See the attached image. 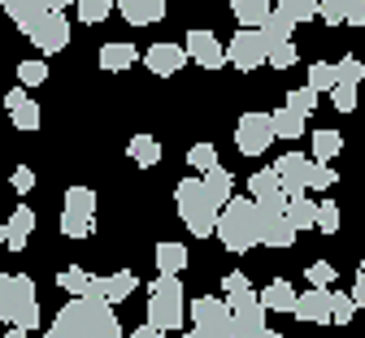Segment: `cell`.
Returning a JSON list of instances; mask_svg holds the SVG:
<instances>
[{
    "mask_svg": "<svg viewBox=\"0 0 365 338\" xmlns=\"http://www.w3.org/2000/svg\"><path fill=\"white\" fill-rule=\"evenodd\" d=\"M43 338H122V325L113 317V304H105L101 295L87 300H70L53 325L43 329Z\"/></svg>",
    "mask_w": 365,
    "mask_h": 338,
    "instance_id": "6da1fadb",
    "label": "cell"
},
{
    "mask_svg": "<svg viewBox=\"0 0 365 338\" xmlns=\"http://www.w3.org/2000/svg\"><path fill=\"white\" fill-rule=\"evenodd\" d=\"M217 238H222V248L235 252V256L252 252L261 243V208H257V200L235 196L231 204H226L222 217H217Z\"/></svg>",
    "mask_w": 365,
    "mask_h": 338,
    "instance_id": "7a4b0ae2",
    "label": "cell"
},
{
    "mask_svg": "<svg viewBox=\"0 0 365 338\" xmlns=\"http://www.w3.org/2000/svg\"><path fill=\"white\" fill-rule=\"evenodd\" d=\"M0 321L9 329H39V300H35V282L26 273H5L0 278Z\"/></svg>",
    "mask_w": 365,
    "mask_h": 338,
    "instance_id": "3957f363",
    "label": "cell"
},
{
    "mask_svg": "<svg viewBox=\"0 0 365 338\" xmlns=\"http://www.w3.org/2000/svg\"><path fill=\"white\" fill-rule=\"evenodd\" d=\"M174 204H178V217L187 221V230H192L196 238H209V234L217 230L222 208L209 200V191H205L200 178H182V182L174 186Z\"/></svg>",
    "mask_w": 365,
    "mask_h": 338,
    "instance_id": "277c9868",
    "label": "cell"
},
{
    "mask_svg": "<svg viewBox=\"0 0 365 338\" xmlns=\"http://www.w3.org/2000/svg\"><path fill=\"white\" fill-rule=\"evenodd\" d=\"M61 234L66 238H91L96 234V191L70 186L61 200Z\"/></svg>",
    "mask_w": 365,
    "mask_h": 338,
    "instance_id": "5b68a950",
    "label": "cell"
},
{
    "mask_svg": "<svg viewBox=\"0 0 365 338\" xmlns=\"http://www.w3.org/2000/svg\"><path fill=\"white\" fill-rule=\"evenodd\" d=\"M187 317H192V329H200L205 338H235V312H231V304L217 300V295L192 300Z\"/></svg>",
    "mask_w": 365,
    "mask_h": 338,
    "instance_id": "8992f818",
    "label": "cell"
},
{
    "mask_svg": "<svg viewBox=\"0 0 365 338\" xmlns=\"http://www.w3.org/2000/svg\"><path fill=\"white\" fill-rule=\"evenodd\" d=\"M148 325L157 329H182V282L178 278H161L153 282V295H148Z\"/></svg>",
    "mask_w": 365,
    "mask_h": 338,
    "instance_id": "52a82bcc",
    "label": "cell"
},
{
    "mask_svg": "<svg viewBox=\"0 0 365 338\" xmlns=\"http://www.w3.org/2000/svg\"><path fill=\"white\" fill-rule=\"evenodd\" d=\"M274 139H279L274 134V113H244L235 122V148L244 157H261Z\"/></svg>",
    "mask_w": 365,
    "mask_h": 338,
    "instance_id": "ba28073f",
    "label": "cell"
},
{
    "mask_svg": "<svg viewBox=\"0 0 365 338\" xmlns=\"http://www.w3.org/2000/svg\"><path fill=\"white\" fill-rule=\"evenodd\" d=\"M226 57H231L235 70L252 74L257 65H269V39L261 31H240L231 43H226Z\"/></svg>",
    "mask_w": 365,
    "mask_h": 338,
    "instance_id": "9c48e42d",
    "label": "cell"
},
{
    "mask_svg": "<svg viewBox=\"0 0 365 338\" xmlns=\"http://www.w3.org/2000/svg\"><path fill=\"white\" fill-rule=\"evenodd\" d=\"M22 35H26V43L39 48L43 57H53V53H61V48L70 43V18H66V14H48V18L31 22Z\"/></svg>",
    "mask_w": 365,
    "mask_h": 338,
    "instance_id": "30bf717a",
    "label": "cell"
},
{
    "mask_svg": "<svg viewBox=\"0 0 365 338\" xmlns=\"http://www.w3.org/2000/svg\"><path fill=\"white\" fill-rule=\"evenodd\" d=\"M182 48H187V57H192L200 70H222L226 61H231L213 31H187V35H182Z\"/></svg>",
    "mask_w": 365,
    "mask_h": 338,
    "instance_id": "8fae6325",
    "label": "cell"
},
{
    "mask_svg": "<svg viewBox=\"0 0 365 338\" xmlns=\"http://www.w3.org/2000/svg\"><path fill=\"white\" fill-rule=\"evenodd\" d=\"M235 312V338H265V304L261 295H240V300H226Z\"/></svg>",
    "mask_w": 365,
    "mask_h": 338,
    "instance_id": "7c38bea8",
    "label": "cell"
},
{
    "mask_svg": "<svg viewBox=\"0 0 365 338\" xmlns=\"http://www.w3.org/2000/svg\"><path fill=\"white\" fill-rule=\"evenodd\" d=\"M66 5H78V0H0V9L18 22V31H26L31 22L48 18V14H66Z\"/></svg>",
    "mask_w": 365,
    "mask_h": 338,
    "instance_id": "4fadbf2b",
    "label": "cell"
},
{
    "mask_svg": "<svg viewBox=\"0 0 365 338\" xmlns=\"http://www.w3.org/2000/svg\"><path fill=\"white\" fill-rule=\"evenodd\" d=\"M187 61H192V57H187V48H182V43H170V39L153 43V48H148V57H144L148 74H157V78H174Z\"/></svg>",
    "mask_w": 365,
    "mask_h": 338,
    "instance_id": "5bb4252c",
    "label": "cell"
},
{
    "mask_svg": "<svg viewBox=\"0 0 365 338\" xmlns=\"http://www.w3.org/2000/svg\"><path fill=\"white\" fill-rule=\"evenodd\" d=\"M274 169H279V178H283V191H287L292 200L309 191V174H313V161H309L304 152H283L279 161H274Z\"/></svg>",
    "mask_w": 365,
    "mask_h": 338,
    "instance_id": "9a60e30c",
    "label": "cell"
},
{
    "mask_svg": "<svg viewBox=\"0 0 365 338\" xmlns=\"http://www.w3.org/2000/svg\"><path fill=\"white\" fill-rule=\"evenodd\" d=\"M261 208V204H257ZM296 226L287 221V213H261V243L265 248H292L296 243Z\"/></svg>",
    "mask_w": 365,
    "mask_h": 338,
    "instance_id": "2e32d148",
    "label": "cell"
},
{
    "mask_svg": "<svg viewBox=\"0 0 365 338\" xmlns=\"http://www.w3.org/2000/svg\"><path fill=\"white\" fill-rule=\"evenodd\" d=\"M31 230H35V213H31L26 204H18V208L9 213L5 230H0V243H5L9 252H22V248H26V238H31Z\"/></svg>",
    "mask_w": 365,
    "mask_h": 338,
    "instance_id": "e0dca14e",
    "label": "cell"
},
{
    "mask_svg": "<svg viewBox=\"0 0 365 338\" xmlns=\"http://www.w3.org/2000/svg\"><path fill=\"white\" fill-rule=\"evenodd\" d=\"M165 9H170V0H118V14L130 26H153L165 18Z\"/></svg>",
    "mask_w": 365,
    "mask_h": 338,
    "instance_id": "ac0fdd59",
    "label": "cell"
},
{
    "mask_svg": "<svg viewBox=\"0 0 365 338\" xmlns=\"http://www.w3.org/2000/svg\"><path fill=\"white\" fill-rule=\"evenodd\" d=\"M274 9H279L274 0H231V14L240 18V31H265Z\"/></svg>",
    "mask_w": 365,
    "mask_h": 338,
    "instance_id": "d6986e66",
    "label": "cell"
},
{
    "mask_svg": "<svg viewBox=\"0 0 365 338\" xmlns=\"http://www.w3.org/2000/svg\"><path fill=\"white\" fill-rule=\"evenodd\" d=\"M331 312H335V291H317V286H309V291L300 295V304H296V317L300 321H331Z\"/></svg>",
    "mask_w": 365,
    "mask_h": 338,
    "instance_id": "ffe728a7",
    "label": "cell"
},
{
    "mask_svg": "<svg viewBox=\"0 0 365 338\" xmlns=\"http://www.w3.org/2000/svg\"><path fill=\"white\" fill-rule=\"evenodd\" d=\"M135 286H140V278H135L130 269H118V273H109V278L96 282V295H101L105 304H122V300L135 295Z\"/></svg>",
    "mask_w": 365,
    "mask_h": 338,
    "instance_id": "44dd1931",
    "label": "cell"
},
{
    "mask_svg": "<svg viewBox=\"0 0 365 338\" xmlns=\"http://www.w3.org/2000/svg\"><path fill=\"white\" fill-rule=\"evenodd\" d=\"M135 61H140V53H135V43H126V39H109V43L101 48V70H105V74H122V70H130Z\"/></svg>",
    "mask_w": 365,
    "mask_h": 338,
    "instance_id": "7402d4cb",
    "label": "cell"
},
{
    "mask_svg": "<svg viewBox=\"0 0 365 338\" xmlns=\"http://www.w3.org/2000/svg\"><path fill=\"white\" fill-rule=\"evenodd\" d=\"M96 282L101 278H91L87 269H78V265H70V269H61L57 273V286L70 295V300H87V295H96Z\"/></svg>",
    "mask_w": 365,
    "mask_h": 338,
    "instance_id": "603a6c76",
    "label": "cell"
},
{
    "mask_svg": "<svg viewBox=\"0 0 365 338\" xmlns=\"http://www.w3.org/2000/svg\"><path fill=\"white\" fill-rule=\"evenodd\" d=\"M261 304H265V312H296V304H300V295L292 291V282H265V291H261Z\"/></svg>",
    "mask_w": 365,
    "mask_h": 338,
    "instance_id": "cb8c5ba5",
    "label": "cell"
},
{
    "mask_svg": "<svg viewBox=\"0 0 365 338\" xmlns=\"http://www.w3.org/2000/svg\"><path fill=\"white\" fill-rule=\"evenodd\" d=\"M200 182H205V191H209V200H213L217 208H226V204H231V200H235V178H231V174H226L222 165H217L213 174H205Z\"/></svg>",
    "mask_w": 365,
    "mask_h": 338,
    "instance_id": "d4e9b609",
    "label": "cell"
},
{
    "mask_svg": "<svg viewBox=\"0 0 365 338\" xmlns=\"http://www.w3.org/2000/svg\"><path fill=\"white\" fill-rule=\"evenodd\" d=\"M126 157L140 165V169H153V165L161 161V143H157L153 134H135V139L126 143Z\"/></svg>",
    "mask_w": 365,
    "mask_h": 338,
    "instance_id": "484cf974",
    "label": "cell"
},
{
    "mask_svg": "<svg viewBox=\"0 0 365 338\" xmlns=\"http://www.w3.org/2000/svg\"><path fill=\"white\" fill-rule=\"evenodd\" d=\"M157 269H161V278H178L187 269V248L182 243H157Z\"/></svg>",
    "mask_w": 365,
    "mask_h": 338,
    "instance_id": "4316f807",
    "label": "cell"
},
{
    "mask_svg": "<svg viewBox=\"0 0 365 338\" xmlns=\"http://www.w3.org/2000/svg\"><path fill=\"white\" fill-rule=\"evenodd\" d=\"M344 152V134L339 130H313V161L317 165H327Z\"/></svg>",
    "mask_w": 365,
    "mask_h": 338,
    "instance_id": "83f0119b",
    "label": "cell"
},
{
    "mask_svg": "<svg viewBox=\"0 0 365 338\" xmlns=\"http://www.w3.org/2000/svg\"><path fill=\"white\" fill-rule=\"evenodd\" d=\"M274 134H279V139H300L304 134V113H296V109H274Z\"/></svg>",
    "mask_w": 365,
    "mask_h": 338,
    "instance_id": "f1b7e54d",
    "label": "cell"
},
{
    "mask_svg": "<svg viewBox=\"0 0 365 338\" xmlns=\"http://www.w3.org/2000/svg\"><path fill=\"white\" fill-rule=\"evenodd\" d=\"M317 208H322V204H313L309 196H296V200L287 204V221H292L296 230H313V226H317Z\"/></svg>",
    "mask_w": 365,
    "mask_h": 338,
    "instance_id": "f546056e",
    "label": "cell"
},
{
    "mask_svg": "<svg viewBox=\"0 0 365 338\" xmlns=\"http://www.w3.org/2000/svg\"><path fill=\"white\" fill-rule=\"evenodd\" d=\"M292 31H296V18H292V14H283V9H274V18L265 22V31H261V35H265L269 43H292Z\"/></svg>",
    "mask_w": 365,
    "mask_h": 338,
    "instance_id": "4dcf8cb0",
    "label": "cell"
},
{
    "mask_svg": "<svg viewBox=\"0 0 365 338\" xmlns=\"http://www.w3.org/2000/svg\"><path fill=\"white\" fill-rule=\"evenodd\" d=\"M309 87L322 95V91H335L339 87V70L335 65H327V61H317V65H309Z\"/></svg>",
    "mask_w": 365,
    "mask_h": 338,
    "instance_id": "1f68e13d",
    "label": "cell"
},
{
    "mask_svg": "<svg viewBox=\"0 0 365 338\" xmlns=\"http://www.w3.org/2000/svg\"><path fill=\"white\" fill-rule=\"evenodd\" d=\"M187 165H192L196 174H213V169H217V152H213V143H192Z\"/></svg>",
    "mask_w": 365,
    "mask_h": 338,
    "instance_id": "d6a6232c",
    "label": "cell"
},
{
    "mask_svg": "<svg viewBox=\"0 0 365 338\" xmlns=\"http://www.w3.org/2000/svg\"><path fill=\"white\" fill-rule=\"evenodd\" d=\"M78 22H87V26H96V22H105L109 14H113V5L109 0H78Z\"/></svg>",
    "mask_w": 365,
    "mask_h": 338,
    "instance_id": "836d02e7",
    "label": "cell"
},
{
    "mask_svg": "<svg viewBox=\"0 0 365 338\" xmlns=\"http://www.w3.org/2000/svg\"><path fill=\"white\" fill-rule=\"evenodd\" d=\"M279 9L292 14L296 22H313L317 14H322V0H279Z\"/></svg>",
    "mask_w": 365,
    "mask_h": 338,
    "instance_id": "e575fe53",
    "label": "cell"
},
{
    "mask_svg": "<svg viewBox=\"0 0 365 338\" xmlns=\"http://www.w3.org/2000/svg\"><path fill=\"white\" fill-rule=\"evenodd\" d=\"M304 278L317 286V291H331V282H335V265H331V260H313V265L304 269Z\"/></svg>",
    "mask_w": 365,
    "mask_h": 338,
    "instance_id": "d590c367",
    "label": "cell"
},
{
    "mask_svg": "<svg viewBox=\"0 0 365 338\" xmlns=\"http://www.w3.org/2000/svg\"><path fill=\"white\" fill-rule=\"evenodd\" d=\"M317 100H322V95H317V91L304 83L300 91H292V95H287V109H296V113H304V117H309V113L317 109Z\"/></svg>",
    "mask_w": 365,
    "mask_h": 338,
    "instance_id": "8d00e7d4",
    "label": "cell"
},
{
    "mask_svg": "<svg viewBox=\"0 0 365 338\" xmlns=\"http://www.w3.org/2000/svg\"><path fill=\"white\" fill-rule=\"evenodd\" d=\"M252 291V282H248V273H240V269H231L222 278V295L226 300H240V295H248Z\"/></svg>",
    "mask_w": 365,
    "mask_h": 338,
    "instance_id": "74e56055",
    "label": "cell"
},
{
    "mask_svg": "<svg viewBox=\"0 0 365 338\" xmlns=\"http://www.w3.org/2000/svg\"><path fill=\"white\" fill-rule=\"evenodd\" d=\"M296 61H300L296 43H269V65H274V70H292Z\"/></svg>",
    "mask_w": 365,
    "mask_h": 338,
    "instance_id": "f35d334b",
    "label": "cell"
},
{
    "mask_svg": "<svg viewBox=\"0 0 365 338\" xmlns=\"http://www.w3.org/2000/svg\"><path fill=\"white\" fill-rule=\"evenodd\" d=\"M9 117H14V126H18V130H26V134H31V130H39V122H43V113H39V105H31V100H26L22 109H14Z\"/></svg>",
    "mask_w": 365,
    "mask_h": 338,
    "instance_id": "ab89813d",
    "label": "cell"
},
{
    "mask_svg": "<svg viewBox=\"0 0 365 338\" xmlns=\"http://www.w3.org/2000/svg\"><path fill=\"white\" fill-rule=\"evenodd\" d=\"M335 70H339V87H356V83L365 78V65H361L356 57H344V61H335Z\"/></svg>",
    "mask_w": 365,
    "mask_h": 338,
    "instance_id": "60d3db41",
    "label": "cell"
},
{
    "mask_svg": "<svg viewBox=\"0 0 365 338\" xmlns=\"http://www.w3.org/2000/svg\"><path fill=\"white\" fill-rule=\"evenodd\" d=\"M356 317V300L348 291H335V312H331V325H348Z\"/></svg>",
    "mask_w": 365,
    "mask_h": 338,
    "instance_id": "b9f144b4",
    "label": "cell"
},
{
    "mask_svg": "<svg viewBox=\"0 0 365 338\" xmlns=\"http://www.w3.org/2000/svg\"><path fill=\"white\" fill-rule=\"evenodd\" d=\"M43 78H48V65H43V61H22L18 65V83L22 87H39Z\"/></svg>",
    "mask_w": 365,
    "mask_h": 338,
    "instance_id": "7bdbcfd3",
    "label": "cell"
},
{
    "mask_svg": "<svg viewBox=\"0 0 365 338\" xmlns=\"http://www.w3.org/2000/svg\"><path fill=\"white\" fill-rule=\"evenodd\" d=\"M317 18H322L327 26H344L348 22V0H322V14Z\"/></svg>",
    "mask_w": 365,
    "mask_h": 338,
    "instance_id": "ee69618b",
    "label": "cell"
},
{
    "mask_svg": "<svg viewBox=\"0 0 365 338\" xmlns=\"http://www.w3.org/2000/svg\"><path fill=\"white\" fill-rule=\"evenodd\" d=\"M339 182V174L331 169V165H317L313 161V174H309V191H327V186H335Z\"/></svg>",
    "mask_w": 365,
    "mask_h": 338,
    "instance_id": "f6af8a7d",
    "label": "cell"
},
{
    "mask_svg": "<svg viewBox=\"0 0 365 338\" xmlns=\"http://www.w3.org/2000/svg\"><path fill=\"white\" fill-rule=\"evenodd\" d=\"M317 230H322V234H335L339 230V204L322 200V208H317Z\"/></svg>",
    "mask_w": 365,
    "mask_h": 338,
    "instance_id": "bcb514c9",
    "label": "cell"
},
{
    "mask_svg": "<svg viewBox=\"0 0 365 338\" xmlns=\"http://www.w3.org/2000/svg\"><path fill=\"white\" fill-rule=\"evenodd\" d=\"M331 100H335L339 113H356V87H335V91H331Z\"/></svg>",
    "mask_w": 365,
    "mask_h": 338,
    "instance_id": "7dc6e473",
    "label": "cell"
},
{
    "mask_svg": "<svg viewBox=\"0 0 365 338\" xmlns=\"http://www.w3.org/2000/svg\"><path fill=\"white\" fill-rule=\"evenodd\" d=\"M31 186H35V174H31L26 165H18V169H14V191H22V196H26Z\"/></svg>",
    "mask_w": 365,
    "mask_h": 338,
    "instance_id": "c3c4849f",
    "label": "cell"
},
{
    "mask_svg": "<svg viewBox=\"0 0 365 338\" xmlns=\"http://www.w3.org/2000/svg\"><path fill=\"white\" fill-rule=\"evenodd\" d=\"M348 26H365V0H348Z\"/></svg>",
    "mask_w": 365,
    "mask_h": 338,
    "instance_id": "681fc988",
    "label": "cell"
},
{
    "mask_svg": "<svg viewBox=\"0 0 365 338\" xmlns=\"http://www.w3.org/2000/svg\"><path fill=\"white\" fill-rule=\"evenodd\" d=\"M22 105H26V87H14V91L5 95V109L14 113V109H22Z\"/></svg>",
    "mask_w": 365,
    "mask_h": 338,
    "instance_id": "f907efd6",
    "label": "cell"
},
{
    "mask_svg": "<svg viewBox=\"0 0 365 338\" xmlns=\"http://www.w3.org/2000/svg\"><path fill=\"white\" fill-rule=\"evenodd\" d=\"M352 300H356V308H365V273H356V282H352V291H348Z\"/></svg>",
    "mask_w": 365,
    "mask_h": 338,
    "instance_id": "816d5d0a",
    "label": "cell"
},
{
    "mask_svg": "<svg viewBox=\"0 0 365 338\" xmlns=\"http://www.w3.org/2000/svg\"><path fill=\"white\" fill-rule=\"evenodd\" d=\"M130 338H165V329H157V325H148V321H144V325H140V329H135Z\"/></svg>",
    "mask_w": 365,
    "mask_h": 338,
    "instance_id": "f5cc1de1",
    "label": "cell"
},
{
    "mask_svg": "<svg viewBox=\"0 0 365 338\" xmlns=\"http://www.w3.org/2000/svg\"><path fill=\"white\" fill-rule=\"evenodd\" d=\"M5 338H31V334H26V329H9Z\"/></svg>",
    "mask_w": 365,
    "mask_h": 338,
    "instance_id": "db71d44e",
    "label": "cell"
},
{
    "mask_svg": "<svg viewBox=\"0 0 365 338\" xmlns=\"http://www.w3.org/2000/svg\"><path fill=\"white\" fill-rule=\"evenodd\" d=\"M182 338H205V334H200V329H192V334H182Z\"/></svg>",
    "mask_w": 365,
    "mask_h": 338,
    "instance_id": "11a10c76",
    "label": "cell"
},
{
    "mask_svg": "<svg viewBox=\"0 0 365 338\" xmlns=\"http://www.w3.org/2000/svg\"><path fill=\"white\" fill-rule=\"evenodd\" d=\"M265 338H283V334H274V329H265Z\"/></svg>",
    "mask_w": 365,
    "mask_h": 338,
    "instance_id": "9f6ffc18",
    "label": "cell"
},
{
    "mask_svg": "<svg viewBox=\"0 0 365 338\" xmlns=\"http://www.w3.org/2000/svg\"><path fill=\"white\" fill-rule=\"evenodd\" d=\"M361 273H365V260H361Z\"/></svg>",
    "mask_w": 365,
    "mask_h": 338,
    "instance_id": "6f0895ef",
    "label": "cell"
}]
</instances>
